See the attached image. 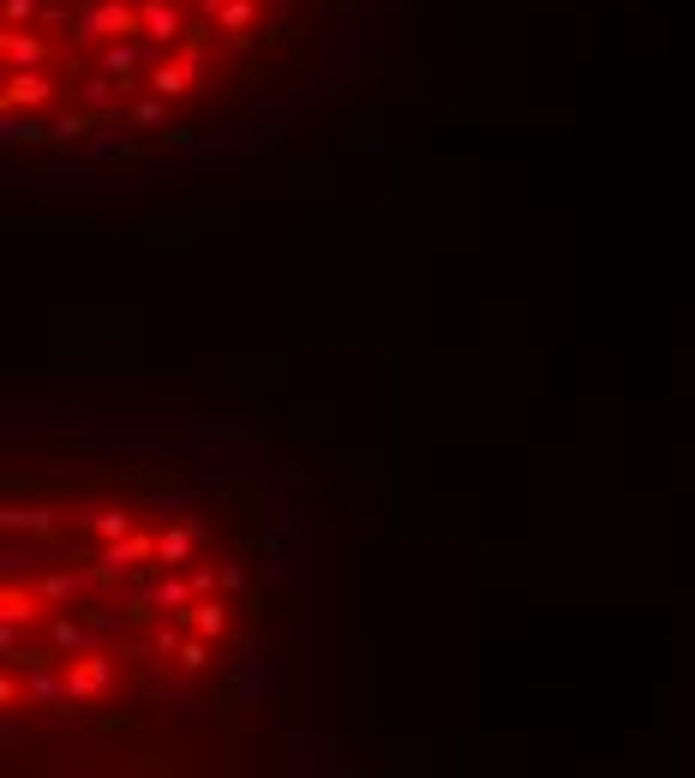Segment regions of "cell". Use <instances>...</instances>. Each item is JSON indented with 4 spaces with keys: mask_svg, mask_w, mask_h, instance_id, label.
Instances as JSON below:
<instances>
[{
    "mask_svg": "<svg viewBox=\"0 0 695 778\" xmlns=\"http://www.w3.org/2000/svg\"><path fill=\"white\" fill-rule=\"evenodd\" d=\"M270 564L229 474L108 462L7 486L0 641L24 748L186 767L264 695Z\"/></svg>",
    "mask_w": 695,
    "mask_h": 778,
    "instance_id": "cell-1",
    "label": "cell"
},
{
    "mask_svg": "<svg viewBox=\"0 0 695 778\" xmlns=\"http://www.w3.org/2000/svg\"><path fill=\"white\" fill-rule=\"evenodd\" d=\"M331 24V0H0L12 144L144 150L258 108Z\"/></svg>",
    "mask_w": 695,
    "mask_h": 778,
    "instance_id": "cell-2",
    "label": "cell"
}]
</instances>
